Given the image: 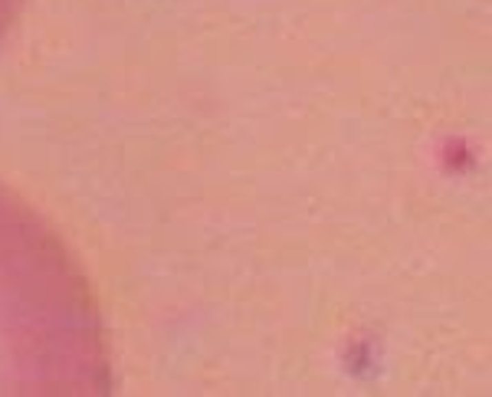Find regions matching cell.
Masks as SVG:
<instances>
[{"mask_svg":"<svg viewBox=\"0 0 492 397\" xmlns=\"http://www.w3.org/2000/svg\"><path fill=\"white\" fill-rule=\"evenodd\" d=\"M92 283L40 210L0 181V394H109Z\"/></svg>","mask_w":492,"mask_h":397,"instance_id":"obj_1","label":"cell"},{"mask_svg":"<svg viewBox=\"0 0 492 397\" xmlns=\"http://www.w3.org/2000/svg\"><path fill=\"white\" fill-rule=\"evenodd\" d=\"M20 7H23V0H0V43L10 33L14 20L20 17Z\"/></svg>","mask_w":492,"mask_h":397,"instance_id":"obj_2","label":"cell"}]
</instances>
